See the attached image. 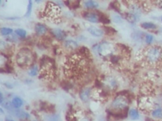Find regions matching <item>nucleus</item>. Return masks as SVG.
Returning a JSON list of instances; mask_svg holds the SVG:
<instances>
[{
    "instance_id": "f257e3e1",
    "label": "nucleus",
    "mask_w": 162,
    "mask_h": 121,
    "mask_svg": "<svg viewBox=\"0 0 162 121\" xmlns=\"http://www.w3.org/2000/svg\"><path fill=\"white\" fill-rule=\"evenodd\" d=\"M89 63L85 56L75 53L65 63V73L71 77H80L88 69Z\"/></svg>"
},
{
    "instance_id": "f03ea898",
    "label": "nucleus",
    "mask_w": 162,
    "mask_h": 121,
    "mask_svg": "<svg viewBox=\"0 0 162 121\" xmlns=\"http://www.w3.org/2000/svg\"><path fill=\"white\" fill-rule=\"evenodd\" d=\"M130 103L129 97L126 94H119L112 100L109 107V112L113 115L119 116L128 114V107Z\"/></svg>"
},
{
    "instance_id": "7ed1b4c3",
    "label": "nucleus",
    "mask_w": 162,
    "mask_h": 121,
    "mask_svg": "<svg viewBox=\"0 0 162 121\" xmlns=\"http://www.w3.org/2000/svg\"><path fill=\"white\" fill-rule=\"evenodd\" d=\"M143 57L150 65H155L162 60V49L159 46H151L144 49Z\"/></svg>"
},
{
    "instance_id": "20e7f679",
    "label": "nucleus",
    "mask_w": 162,
    "mask_h": 121,
    "mask_svg": "<svg viewBox=\"0 0 162 121\" xmlns=\"http://www.w3.org/2000/svg\"><path fill=\"white\" fill-rule=\"evenodd\" d=\"M16 63L20 67H31L34 62V55L29 49H20L16 55Z\"/></svg>"
},
{
    "instance_id": "39448f33",
    "label": "nucleus",
    "mask_w": 162,
    "mask_h": 121,
    "mask_svg": "<svg viewBox=\"0 0 162 121\" xmlns=\"http://www.w3.org/2000/svg\"><path fill=\"white\" fill-rule=\"evenodd\" d=\"M44 16L50 21L59 23L61 21V9L57 4L54 3H48L44 9Z\"/></svg>"
},
{
    "instance_id": "423d86ee",
    "label": "nucleus",
    "mask_w": 162,
    "mask_h": 121,
    "mask_svg": "<svg viewBox=\"0 0 162 121\" xmlns=\"http://www.w3.org/2000/svg\"><path fill=\"white\" fill-rule=\"evenodd\" d=\"M54 73V63L51 61L50 58H45L42 60L40 68V78H50Z\"/></svg>"
},
{
    "instance_id": "0eeeda50",
    "label": "nucleus",
    "mask_w": 162,
    "mask_h": 121,
    "mask_svg": "<svg viewBox=\"0 0 162 121\" xmlns=\"http://www.w3.org/2000/svg\"><path fill=\"white\" fill-rule=\"evenodd\" d=\"M115 46L110 42L104 41L100 44L98 46V53L103 57H112L113 53H114Z\"/></svg>"
},
{
    "instance_id": "6e6552de",
    "label": "nucleus",
    "mask_w": 162,
    "mask_h": 121,
    "mask_svg": "<svg viewBox=\"0 0 162 121\" xmlns=\"http://www.w3.org/2000/svg\"><path fill=\"white\" fill-rule=\"evenodd\" d=\"M84 18L86 19L87 21L90 22V23H93V24H98L101 21H103V16L100 13L94 12V11H88L85 12L84 15Z\"/></svg>"
},
{
    "instance_id": "1a4fd4ad",
    "label": "nucleus",
    "mask_w": 162,
    "mask_h": 121,
    "mask_svg": "<svg viewBox=\"0 0 162 121\" xmlns=\"http://www.w3.org/2000/svg\"><path fill=\"white\" fill-rule=\"evenodd\" d=\"M103 85L105 89L110 90H114L118 87V82L113 77H105L103 79Z\"/></svg>"
},
{
    "instance_id": "9d476101",
    "label": "nucleus",
    "mask_w": 162,
    "mask_h": 121,
    "mask_svg": "<svg viewBox=\"0 0 162 121\" xmlns=\"http://www.w3.org/2000/svg\"><path fill=\"white\" fill-rule=\"evenodd\" d=\"M92 89L91 87H84L80 91V99L83 102H88L92 98Z\"/></svg>"
},
{
    "instance_id": "9b49d317",
    "label": "nucleus",
    "mask_w": 162,
    "mask_h": 121,
    "mask_svg": "<svg viewBox=\"0 0 162 121\" xmlns=\"http://www.w3.org/2000/svg\"><path fill=\"white\" fill-rule=\"evenodd\" d=\"M8 57L6 54L0 53V72H5L8 70Z\"/></svg>"
},
{
    "instance_id": "f8f14e48",
    "label": "nucleus",
    "mask_w": 162,
    "mask_h": 121,
    "mask_svg": "<svg viewBox=\"0 0 162 121\" xmlns=\"http://www.w3.org/2000/svg\"><path fill=\"white\" fill-rule=\"evenodd\" d=\"M87 31L89 32V33H90L95 37H102L104 36V33H105L102 29L94 27V26H89V28H87Z\"/></svg>"
},
{
    "instance_id": "ddd939ff",
    "label": "nucleus",
    "mask_w": 162,
    "mask_h": 121,
    "mask_svg": "<svg viewBox=\"0 0 162 121\" xmlns=\"http://www.w3.org/2000/svg\"><path fill=\"white\" fill-rule=\"evenodd\" d=\"M34 30H35V32L37 33V35H38V36H44L45 34L47 33L48 31L46 26L43 24H41V23H38V24H37L35 25Z\"/></svg>"
},
{
    "instance_id": "4468645a",
    "label": "nucleus",
    "mask_w": 162,
    "mask_h": 121,
    "mask_svg": "<svg viewBox=\"0 0 162 121\" xmlns=\"http://www.w3.org/2000/svg\"><path fill=\"white\" fill-rule=\"evenodd\" d=\"M52 34L54 35V37L58 39V40H63L66 39V37H67V34L64 31H63L62 29H59V28H54L52 29Z\"/></svg>"
},
{
    "instance_id": "2eb2a0df",
    "label": "nucleus",
    "mask_w": 162,
    "mask_h": 121,
    "mask_svg": "<svg viewBox=\"0 0 162 121\" xmlns=\"http://www.w3.org/2000/svg\"><path fill=\"white\" fill-rule=\"evenodd\" d=\"M72 121H91V120L84 112H78V114H74Z\"/></svg>"
},
{
    "instance_id": "dca6fc26",
    "label": "nucleus",
    "mask_w": 162,
    "mask_h": 121,
    "mask_svg": "<svg viewBox=\"0 0 162 121\" xmlns=\"http://www.w3.org/2000/svg\"><path fill=\"white\" fill-rule=\"evenodd\" d=\"M14 115H16L18 118L21 119V120H28L29 118V114L28 112H24V111H21L19 109H14L12 111Z\"/></svg>"
},
{
    "instance_id": "f3484780",
    "label": "nucleus",
    "mask_w": 162,
    "mask_h": 121,
    "mask_svg": "<svg viewBox=\"0 0 162 121\" xmlns=\"http://www.w3.org/2000/svg\"><path fill=\"white\" fill-rule=\"evenodd\" d=\"M128 116L131 120H138L140 119V112L135 108H130L128 110Z\"/></svg>"
},
{
    "instance_id": "a211bd4d",
    "label": "nucleus",
    "mask_w": 162,
    "mask_h": 121,
    "mask_svg": "<svg viewBox=\"0 0 162 121\" xmlns=\"http://www.w3.org/2000/svg\"><path fill=\"white\" fill-rule=\"evenodd\" d=\"M11 102H12V104L13 107L16 109L20 108L23 106V104H24V101H23L22 99H21L20 97L18 96L14 97Z\"/></svg>"
},
{
    "instance_id": "6ab92c4d",
    "label": "nucleus",
    "mask_w": 162,
    "mask_h": 121,
    "mask_svg": "<svg viewBox=\"0 0 162 121\" xmlns=\"http://www.w3.org/2000/svg\"><path fill=\"white\" fill-rule=\"evenodd\" d=\"M64 45L66 48L69 49H76L79 47V44L76 41L73 40H66L64 42Z\"/></svg>"
},
{
    "instance_id": "aec40b11",
    "label": "nucleus",
    "mask_w": 162,
    "mask_h": 121,
    "mask_svg": "<svg viewBox=\"0 0 162 121\" xmlns=\"http://www.w3.org/2000/svg\"><path fill=\"white\" fill-rule=\"evenodd\" d=\"M152 106H153L152 105V102H150L147 98H143L140 102V107L141 109H143V110H147V109L151 108Z\"/></svg>"
},
{
    "instance_id": "412c9836",
    "label": "nucleus",
    "mask_w": 162,
    "mask_h": 121,
    "mask_svg": "<svg viewBox=\"0 0 162 121\" xmlns=\"http://www.w3.org/2000/svg\"><path fill=\"white\" fill-rule=\"evenodd\" d=\"M84 6L87 9H96L99 6L98 3H96V1H92V0H89V1H85L84 3Z\"/></svg>"
},
{
    "instance_id": "4be33fe9",
    "label": "nucleus",
    "mask_w": 162,
    "mask_h": 121,
    "mask_svg": "<svg viewBox=\"0 0 162 121\" xmlns=\"http://www.w3.org/2000/svg\"><path fill=\"white\" fill-rule=\"evenodd\" d=\"M9 44H7L4 40H0V53L6 54L7 51H9L10 49Z\"/></svg>"
},
{
    "instance_id": "5701e85b",
    "label": "nucleus",
    "mask_w": 162,
    "mask_h": 121,
    "mask_svg": "<svg viewBox=\"0 0 162 121\" xmlns=\"http://www.w3.org/2000/svg\"><path fill=\"white\" fill-rule=\"evenodd\" d=\"M39 69L38 66L37 65H32L30 68H29V71H28V74L30 77H35L39 74Z\"/></svg>"
},
{
    "instance_id": "b1692460",
    "label": "nucleus",
    "mask_w": 162,
    "mask_h": 121,
    "mask_svg": "<svg viewBox=\"0 0 162 121\" xmlns=\"http://www.w3.org/2000/svg\"><path fill=\"white\" fill-rule=\"evenodd\" d=\"M151 115H152L153 118L155 119L162 118V109L160 108V107L153 109L152 112H151Z\"/></svg>"
},
{
    "instance_id": "393cba45",
    "label": "nucleus",
    "mask_w": 162,
    "mask_h": 121,
    "mask_svg": "<svg viewBox=\"0 0 162 121\" xmlns=\"http://www.w3.org/2000/svg\"><path fill=\"white\" fill-rule=\"evenodd\" d=\"M111 18L113 22H114L116 24H121L122 23V16L118 14V13H114V14H112L111 15Z\"/></svg>"
},
{
    "instance_id": "a878e982",
    "label": "nucleus",
    "mask_w": 162,
    "mask_h": 121,
    "mask_svg": "<svg viewBox=\"0 0 162 121\" xmlns=\"http://www.w3.org/2000/svg\"><path fill=\"white\" fill-rule=\"evenodd\" d=\"M13 29L10 28H0V34L2 36H10L12 34Z\"/></svg>"
},
{
    "instance_id": "bb28decb",
    "label": "nucleus",
    "mask_w": 162,
    "mask_h": 121,
    "mask_svg": "<svg viewBox=\"0 0 162 121\" xmlns=\"http://www.w3.org/2000/svg\"><path fill=\"white\" fill-rule=\"evenodd\" d=\"M141 27L144 29H155L156 28V25L150 22H144L141 24Z\"/></svg>"
},
{
    "instance_id": "cd10ccee",
    "label": "nucleus",
    "mask_w": 162,
    "mask_h": 121,
    "mask_svg": "<svg viewBox=\"0 0 162 121\" xmlns=\"http://www.w3.org/2000/svg\"><path fill=\"white\" fill-rule=\"evenodd\" d=\"M15 33H16V36H18L20 38H25L26 36H27V32L24 29H22V28L16 29L15 30Z\"/></svg>"
},
{
    "instance_id": "c85d7f7f",
    "label": "nucleus",
    "mask_w": 162,
    "mask_h": 121,
    "mask_svg": "<svg viewBox=\"0 0 162 121\" xmlns=\"http://www.w3.org/2000/svg\"><path fill=\"white\" fill-rule=\"evenodd\" d=\"M154 37L153 35L151 34H146L144 36V41L146 42L147 44H151L153 42Z\"/></svg>"
},
{
    "instance_id": "c756f323",
    "label": "nucleus",
    "mask_w": 162,
    "mask_h": 121,
    "mask_svg": "<svg viewBox=\"0 0 162 121\" xmlns=\"http://www.w3.org/2000/svg\"><path fill=\"white\" fill-rule=\"evenodd\" d=\"M32 1H29V4H28V6H27V11H26L25 16L29 17L30 16V14L32 12Z\"/></svg>"
},
{
    "instance_id": "7c9ffc66",
    "label": "nucleus",
    "mask_w": 162,
    "mask_h": 121,
    "mask_svg": "<svg viewBox=\"0 0 162 121\" xmlns=\"http://www.w3.org/2000/svg\"><path fill=\"white\" fill-rule=\"evenodd\" d=\"M4 103V97L2 92H0V104H3Z\"/></svg>"
},
{
    "instance_id": "2f4dec72",
    "label": "nucleus",
    "mask_w": 162,
    "mask_h": 121,
    "mask_svg": "<svg viewBox=\"0 0 162 121\" xmlns=\"http://www.w3.org/2000/svg\"><path fill=\"white\" fill-rule=\"evenodd\" d=\"M4 114V111H3V108L0 107V115H3Z\"/></svg>"
},
{
    "instance_id": "473e14b6",
    "label": "nucleus",
    "mask_w": 162,
    "mask_h": 121,
    "mask_svg": "<svg viewBox=\"0 0 162 121\" xmlns=\"http://www.w3.org/2000/svg\"><path fill=\"white\" fill-rule=\"evenodd\" d=\"M6 121H15V120H6Z\"/></svg>"
},
{
    "instance_id": "72a5a7b5",
    "label": "nucleus",
    "mask_w": 162,
    "mask_h": 121,
    "mask_svg": "<svg viewBox=\"0 0 162 121\" xmlns=\"http://www.w3.org/2000/svg\"><path fill=\"white\" fill-rule=\"evenodd\" d=\"M161 21H162V18H161Z\"/></svg>"
},
{
    "instance_id": "f704fd0d",
    "label": "nucleus",
    "mask_w": 162,
    "mask_h": 121,
    "mask_svg": "<svg viewBox=\"0 0 162 121\" xmlns=\"http://www.w3.org/2000/svg\"><path fill=\"white\" fill-rule=\"evenodd\" d=\"M0 3H1V1H0Z\"/></svg>"
},
{
    "instance_id": "c9c22d12",
    "label": "nucleus",
    "mask_w": 162,
    "mask_h": 121,
    "mask_svg": "<svg viewBox=\"0 0 162 121\" xmlns=\"http://www.w3.org/2000/svg\"><path fill=\"white\" fill-rule=\"evenodd\" d=\"M54 121H57V120H54Z\"/></svg>"
}]
</instances>
